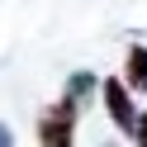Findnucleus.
<instances>
[{
    "label": "nucleus",
    "instance_id": "f257e3e1",
    "mask_svg": "<svg viewBox=\"0 0 147 147\" xmlns=\"http://www.w3.org/2000/svg\"><path fill=\"white\" fill-rule=\"evenodd\" d=\"M76 114L81 109L71 100H57L52 109L38 114V147H71L76 142Z\"/></svg>",
    "mask_w": 147,
    "mask_h": 147
},
{
    "label": "nucleus",
    "instance_id": "f03ea898",
    "mask_svg": "<svg viewBox=\"0 0 147 147\" xmlns=\"http://www.w3.org/2000/svg\"><path fill=\"white\" fill-rule=\"evenodd\" d=\"M100 95H105V109L109 119H114L123 133H133L138 128V109H133V90L123 86V81H100Z\"/></svg>",
    "mask_w": 147,
    "mask_h": 147
},
{
    "label": "nucleus",
    "instance_id": "7ed1b4c3",
    "mask_svg": "<svg viewBox=\"0 0 147 147\" xmlns=\"http://www.w3.org/2000/svg\"><path fill=\"white\" fill-rule=\"evenodd\" d=\"M123 86H128V90H138V95H147V48H142V43H133V48H128Z\"/></svg>",
    "mask_w": 147,
    "mask_h": 147
},
{
    "label": "nucleus",
    "instance_id": "20e7f679",
    "mask_svg": "<svg viewBox=\"0 0 147 147\" xmlns=\"http://www.w3.org/2000/svg\"><path fill=\"white\" fill-rule=\"evenodd\" d=\"M95 86H100V81H95V76H90V71H76V76H71V81H67V95H62V100H71V105H76V109H81V105H86V100H90V95H95Z\"/></svg>",
    "mask_w": 147,
    "mask_h": 147
},
{
    "label": "nucleus",
    "instance_id": "39448f33",
    "mask_svg": "<svg viewBox=\"0 0 147 147\" xmlns=\"http://www.w3.org/2000/svg\"><path fill=\"white\" fill-rule=\"evenodd\" d=\"M133 138H138V147H147V114H138V128H133Z\"/></svg>",
    "mask_w": 147,
    "mask_h": 147
},
{
    "label": "nucleus",
    "instance_id": "423d86ee",
    "mask_svg": "<svg viewBox=\"0 0 147 147\" xmlns=\"http://www.w3.org/2000/svg\"><path fill=\"white\" fill-rule=\"evenodd\" d=\"M0 147H14V133H10L5 123H0Z\"/></svg>",
    "mask_w": 147,
    "mask_h": 147
},
{
    "label": "nucleus",
    "instance_id": "0eeeda50",
    "mask_svg": "<svg viewBox=\"0 0 147 147\" xmlns=\"http://www.w3.org/2000/svg\"><path fill=\"white\" fill-rule=\"evenodd\" d=\"M105 147H114V142H105Z\"/></svg>",
    "mask_w": 147,
    "mask_h": 147
}]
</instances>
